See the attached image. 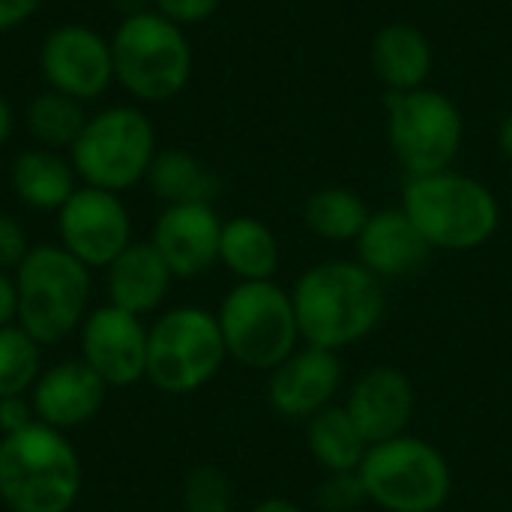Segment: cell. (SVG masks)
I'll return each mask as SVG.
<instances>
[{
  "label": "cell",
  "mask_w": 512,
  "mask_h": 512,
  "mask_svg": "<svg viewBox=\"0 0 512 512\" xmlns=\"http://www.w3.org/2000/svg\"><path fill=\"white\" fill-rule=\"evenodd\" d=\"M291 300L300 339L336 354L369 336L387 312L384 282L360 261H324L309 267L297 279Z\"/></svg>",
  "instance_id": "obj_1"
},
{
  "label": "cell",
  "mask_w": 512,
  "mask_h": 512,
  "mask_svg": "<svg viewBox=\"0 0 512 512\" xmlns=\"http://www.w3.org/2000/svg\"><path fill=\"white\" fill-rule=\"evenodd\" d=\"M81 483V459L66 432L33 423L0 438V501L9 512H72Z\"/></svg>",
  "instance_id": "obj_2"
},
{
  "label": "cell",
  "mask_w": 512,
  "mask_h": 512,
  "mask_svg": "<svg viewBox=\"0 0 512 512\" xmlns=\"http://www.w3.org/2000/svg\"><path fill=\"white\" fill-rule=\"evenodd\" d=\"M402 210L432 249L468 252L489 243L501 225V207L495 192L462 171H438L408 177L402 192Z\"/></svg>",
  "instance_id": "obj_3"
},
{
  "label": "cell",
  "mask_w": 512,
  "mask_h": 512,
  "mask_svg": "<svg viewBox=\"0 0 512 512\" xmlns=\"http://www.w3.org/2000/svg\"><path fill=\"white\" fill-rule=\"evenodd\" d=\"M15 288L18 324L42 348L75 336L93 309V270L60 243L30 246L24 261L15 267Z\"/></svg>",
  "instance_id": "obj_4"
},
{
  "label": "cell",
  "mask_w": 512,
  "mask_h": 512,
  "mask_svg": "<svg viewBox=\"0 0 512 512\" xmlns=\"http://www.w3.org/2000/svg\"><path fill=\"white\" fill-rule=\"evenodd\" d=\"M114 81L135 102H168L192 78V42L186 30L153 6L117 21L111 33Z\"/></svg>",
  "instance_id": "obj_5"
},
{
  "label": "cell",
  "mask_w": 512,
  "mask_h": 512,
  "mask_svg": "<svg viewBox=\"0 0 512 512\" xmlns=\"http://www.w3.org/2000/svg\"><path fill=\"white\" fill-rule=\"evenodd\" d=\"M156 153L153 120L138 105H108L87 117L66 156L81 186L123 195L147 180Z\"/></svg>",
  "instance_id": "obj_6"
},
{
  "label": "cell",
  "mask_w": 512,
  "mask_h": 512,
  "mask_svg": "<svg viewBox=\"0 0 512 512\" xmlns=\"http://www.w3.org/2000/svg\"><path fill=\"white\" fill-rule=\"evenodd\" d=\"M228 348L213 312L201 306H174L147 327V378L165 396H189L207 387Z\"/></svg>",
  "instance_id": "obj_7"
},
{
  "label": "cell",
  "mask_w": 512,
  "mask_h": 512,
  "mask_svg": "<svg viewBox=\"0 0 512 512\" xmlns=\"http://www.w3.org/2000/svg\"><path fill=\"white\" fill-rule=\"evenodd\" d=\"M216 321L228 357L249 369L273 372L297 351L300 342L294 300L273 279L237 282L225 294Z\"/></svg>",
  "instance_id": "obj_8"
},
{
  "label": "cell",
  "mask_w": 512,
  "mask_h": 512,
  "mask_svg": "<svg viewBox=\"0 0 512 512\" xmlns=\"http://www.w3.org/2000/svg\"><path fill=\"white\" fill-rule=\"evenodd\" d=\"M357 474L366 498L387 512H438L453 492L444 453L414 435L372 444Z\"/></svg>",
  "instance_id": "obj_9"
},
{
  "label": "cell",
  "mask_w": 512,
  "mask_h": 512,
  "mask_svg": "<svg viewBox=\"0 0 512 512\" xmlns=\"http://www.w3.org/2000/svg\"><path fill=\"white\" fill-rule=\"evenodd\" d=\"M384 105L387 138L408 177L453 168L465 141V117L447 93L417 87L408 93H387Z\"/></svg>",
  "instance_id": "obj_10"
},
{
  "label": "cell",
  "mask_w": 512,
  "mask_h": 512,
  "mask_svg": "<svg viewBox=\"0 0 512 512\" xmlns=\"http://www.w3.org/2000/svg\"><path fill=\"white\" fill-rule=\"evenodd\" d=\"M36 60L48 90L78 99L81 105L96 102L114 84L111 39L78 21L54 27L42 39Z\"/></svg>",
  "instance_id": "obj_11"
},
{
  "label": "cell",
  "mask_w": 512,
  "mask_h": 512,
  "mask_svg": "<svg viewBox=\"0 0 512 512\" xmlns=\"http://www.w3.org/2000/svg\"><path fill=\"white\" fill-rule=\"evenodd\" d=\"M54 216L57 243L90 270H105L132 243V216L117 192L78 186Z\"/></svg>",
  "instance_id": "obj_12"
},
{
  "label": "cell",
  "mask_w": 512,
  "mask_h": 512,
  "mask_svg": "<svg viewBox=\"0 0 512 512\" xmlns=\"http://www.w3.org/2000/svg\"><path fill=\"white\" fill-rule=\"evenodd\" d=\"M78 357L105 387H132L147 378V324L111 303L93 306L78 327Z\"/></svg>",
  "instance_id": "obj_13"
},
{
  "label": "cell",
  "mask_w": 512,
  "mask_h": 512,
  "mask_svg": "<svg viewBox=\"0 0 512 512\" xmlns=\"http://www.w3.org/2000/svg\"><path fill=\"white\" fill-rule=\"evenodd\" d=\"M222 219L213 204H168L153 222L150 243L174 279H198L219 264Z\"/></svg>",
  "instance_id": "obj_14"
},
{
  "label": "cell",
  "mask_w": 512,
  "mask_h": 512,
  "mask_svg": "<svg viewBox=\"0 0 512 512\" xmlns=\"http://www.w3.org/2000/svg\"><path fill=\"white\" fill-rule=\"evenodd\" d=\"M105 381L81 360H60L36 378L30 390V405L36 423L57 432H72L87 426L105 405Z\"/></svg>",
  "instance_id": "obj_15"
},
{
  "label": "cell",
  "mask_w": 512,
  "mask_h": 512,
  "mask_svg": "<svg viewBox=\"0 0 512 512\" xmlns=\"http://www.w3.org/2000/svg\"><path fill=\"white\" fill-rule=\"evenodd\" d=\"M342 384V363L336 351L324 348H297L285 363L270 372L267 396L273 411L288 420H309L318 411L330 408Z\"/></svg>",
  "instance_id": "obj_16"
},
{
  "label": "cell",
  "mask_w": 512,
  "mask_h": 512,
  "mask_svg": "<svg viewBox=\"0 0 512 512\" xmlns=\"http://www.w3.org/2000/svg\"><path fill=\"white\" fill-rule=\"evenodd\" d=\"M354 243L357 261L381 282H402L423 273L435 252L402 207L375 210Z\"/></svg>",
  "instance_id": "obj_17"
},
{
  "label": "cell",
  "mask_w": 512,
  "mask_h": 512,
  "mask_svg": "<svg viewBox=\"0 0 512 512\" xmlns=\"http://www.w3.org/2000/svg\"><path fill=\"white\" fill-rule=\"evenodd\" d=\"M345 408L372 447L405 435L417 411V393L402 369L375 366L351 387Z\"/></svg>",
  "instance_id": "obj_18"
},
{
  "label": "cell",
  "mask_w": 512,
  "mask_h": 512,
  "mask_svg": "<svg viewBox=\"0 0 512 512\" xmlns=\"http://www.w3.org/2000/svg\"><path fill=\"white\" fill-rule=\"evenodd\" d=\"M102 273L108 303L138 318L156 312L174 285V273L150 240H132Z\"/></svg>",
  "instance_id": "obj_19"
},
{
  "label": "cell",
  "mask_w": 512,
  "mask_h": 512,
  "mask_svg": "<svg viewBox=\"0 0 512 512\" xmlns=\"http://www.w3.org/2000/svg\"><path fill=\"white\" fill-rule=\"evenodd\" d=\"M432 42L411 21H390L372 39V69L387 93L426 87L432 75Z\"/></svg>",
  "instance_id": "obj_20"
},
{
  "label": "cell",
  "mask_w": 512,
  "mask_h": 512,
  "mask_svg": "<svg viewBox=\"0 0 512 512\" xmlns=\"http://www.w3.org/2000/svg\"><path fill=\"white\" fill-rule=\"evenodd\" d=\"M9 186L24 207L36 213H57L81 186V180L66 153L30 147L12 159Z\"/></svg>",
  "instance_id": "obj_21"
},
{
  "label": "cell",
  "mask_w": 512,
  "mask_h": 512,
  "mask_svg": "<svg viewBox=\"0 0 512 512\" xmlns=\"http://www.w3.org/2000/svg\"><path fill=\"white\" fill-rule=\"evenodd\" d=\"M219 264L240 282H267L279 267V240L273 228L255 216H234L222 222Z\"/></svg>",
  "instance_id": "obj_22"
},
{
  "label": "cell",
  "mask_w": 512,
  "mask_h": 512,
  "mask_svg": "<svg viewBox=\"0 0 512 512\" xmlns=\"http://www.w3.org/2000/svg\"><path fill=\"white\" fill-rule=\"evenodd\" d=\"M150 192L168 207V204H213L219 195V177L189 150L168 147L159 150L147 180Z\"/></svg>",
  "instance_id": "obj_23"
},
{
  "label": "cell",
  "mask_w": 512,
  "mask_h": 512,
  "mask_svg": "<svg viewBox=\"0 0 512 512\" xmlns=\"http://www.w3.org/2000/svg\"><path fill=\"white\" fill-rule=\"evenodd\" d=\"M309 453L327 474H345L363 465L369 441L345 405H330L309 417Z\"/></svg>",
  "instance_id": "obj_24"
},
{
  "label": "cell",
  "mask_w": 512,
  "mask_h": 512,
  "mask_svg": "<svg viewBox=\"0 0 512 512\" xmlns=\"http://www.w3.org/2000/svg\"><path fill=\"white\" fill-rule=\"evenodd\" d=\"M87 117L90 114L84 111V105L78 99H69V96L45 87L42 93H36L27 102L24 126H27L30 138L36 141V147L69 153L84 129Z\"/></svg>",
  "instance_id": "obj_25"
},
{
  "label": "cell",
  "mask_w": 512,
  "mask_h": 512,
  "mask_svg": "<svg viewBox=\"0 0 512 512\" xmlns=\"http://www.w3.org/2000/svg\"><path fill=\"white\" fill-rule=\"evenodd\" d=\"M369 216L372 210L366 207V201L354 189H345V186H324L312 192L303 207L306 228L315 237H324L330 243L357 240Z\"/></svg>",
  "instance_id": "obj_26"
},
{
  "label": "cell",
  "mask_w": 512,
  "mask_h": 512,
  "mask_svg": "<svg viewBox=\"0 0 512 512\" xmlns=\"http://www.w3.org/2000/svg\"><path fill=\"white\" fill-rule=\"evenodd\" d=\"M42 345L21 327H0V399L30 396L36 378L42 375Z\"/></svg>",
  "instance_id": "obj_27"
},
{
  "label": "cell",
  "mask_w": 512,
  "mask_h": 512,
  "mask_svg": "<svg viewBox=\"0 0 512 512\" xmlns=\"http://www.w3.org/2000/svg\"><path fill=\"white\" fill-rule=\"evenodd\" d=\"M186 512H234V486L216 465H198L183 480Z\"/></svg>",
  "instance_id": "obj_28"
},
{
  "label": "cell",
  "mask_w": 512,
  "mask_h": 512,
  "mask_svg": "<svg viewBox=\"0 0 512 512\" xmlns=\"http://www.w3.org/2000/svg\"><path fill=\"white\" fill-rule=\"evenodd\" d=\"M366 489L357 471H345V474H327V480L318 486V507L324 512H354L363 507Z\"/></svg>",
  "instance_id": "obj_29"
},
{
  "label": "cell",
  "mask_w": 512,
  "mask_h": 512,
  "mask_svg": "<svg viewBox=\"0 0 512 512\" xmlns=\"http://www.w3.org/2000/svg\"><path fill=\"white\" fill-rule=\"evenodd\" d=\"M219 6L222 0H153V9L165 15L168 21L180 24L183 30L210 21L219 12Z\"/></svg>",
  "instance_id": "obj_30"
},
{
  "label": "cell",
  "mask_w": 512,
  "mask_h": 512,
  "mask_svg": "<svg viewBox=\"0 0 512 512\" xmlns=\"http://www.w3.org/2000/svg\"><path fill=\"white\" fill-rule=\"evenodd\" d=\"M27 252H30V240L24 225L12 213L0 210V270L15 273V267L24 261Z\"/></svg>",
  "instance_id": "obj_31"
},
{
  "label": "cell",
  "mask_w": 512,
  "mask_h": 512,
  "mask_svg": "<svg viewBox=\"0 0 512 512\" xmlns=\"http://www.w3.org/2000/svg\"><path fill=\"white\" fill-rule=\"evenodd\" d=\"M33 423H36V414H33L30 396L0 399V438L3 435H15V432H24Z\"/></svg>",
  "instance_id": "obj_32"
},
{
  "label": "cell",
  "mask_w": 512,
  "mask_h": 512,
  "mask_svg": "<svg viewBox=\"0 0 512 512\" xmlns=\"http://www.w3.org/2000/svg\"><path fill=\"white\" fill-rule=\"evenodd\" d=\"M45 0H0V33H9L21 24H27Z\"/></svg>",
  "instance_id": "obj_33"
},
{
  "label": "cell",
  "mask_w": 512,
  "mask_h": 512,
  "mask_svg": "<svg viewBox=\"0 0 512 512\" xmlns=\"http://www.w3.org/2000/svg\"><path fill=\"white\" fill-rule=\"evenodd\" d=\"M18 324V288L15 273L0 270V327Z\"/></svg>",
  "instance_id": "obj_34"
},
{
  "label": "cell",
  "mask_w": 512,
  "mask_h": 512,
  "mask_svg": "<svg viewBox=\"0 0 512 512\" xmlns=\"http://www.w3.org/2000/svg\"><path fill=\"white\" fill-rule=\"evenodd\" d=\"M12 132H15V111H12V105L0 96V147L9 144Z\"/></svg>",
  "instance_id": "obj_35"
},
{
  "label": "cell",
  "mask_w": 512,
  "mask_h": 512,
  "mask_svg": "<svg viewBox=\"0 0 512 512\" xmlns=\"http://www.w3.org/2000/svg\"><path fill=\"white\" fill-rule=\"evenodd\" d=\"M498 147H501V153L512 162V111L501 120V126H498Z\"/></svg>",
  "instance_id": "obj_36"
},
{
  "label": "cell",
  "mask_w": 512,
  "mask_h": 512,
  "mask_svg": "<svg viewBox=\"0 0 512 512\" xmlns=\"http://www.w3.org/2000/svg\"><path fill=\"white\" fill-rule=\"evenodd\" d=\"M252 512H303L297 504H291V501H285V498H267V501H261V504H255Z\"/></svg>",
  "instance_id": "obj_37"
},
{
  "label": "cell",
  "mask_w": 512,
  "mask_h": 512,
  "mask_svg": "<svg viewBox=\"0 0 512 512\" xmlns=\"http://www.w3.org/2000/svg\"><path fill=\"white\" fill-rule=\"evenodd\" d=\"M108 3H111V6H114L120 15H123V18H126V15H135V12H144V9H150V6H147V0H108Z\"/></svg>",
  "instance_id": "obj_38"
}]
</instances>
